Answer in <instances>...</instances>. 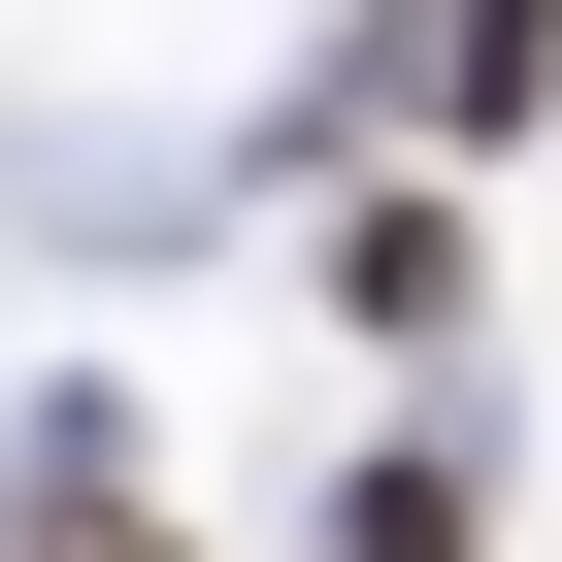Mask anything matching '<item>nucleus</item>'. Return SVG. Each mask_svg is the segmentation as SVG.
I'll return each mask as SVG.
<instances>
[{
  "mask_svg": "<svg viewBox=\"0 0 562 562\" xmlns=\"http://www.w3.org/2000/svg\"><path fill=\"white\" fill-rule=\"evenodd\" d=\"M364 67H397L430 133H529V100H562V0H397V34H364Z\"/></svg>",
  "mask_w": 562,
  "mask_h": 562,
  "instance_id": "1",
  "label": "nucleus"
},
{
  "mask_svg": "<svg viewBox=\"0 0 562 562\" xmlns=\"http://www.w3.org/2000/svg\"><path fill=\"white\" fill-rule=\"evenodd\" d=\"M331 299L364 331H463V199H331Z\"/></svg>",
  "mask_w": 562,
  "mask_h": 562,
  "instance_id": "2",
  "label": "nucleus"
},
{
  "mask_svg": "<svg viewBox=\"0 0 562 562\" xmlns=\"http://www.w3.org/2000/svg\"><path fill=\"white\" fill-rule=\"evenodd\" d=\"M299 562H496V496H463V463H331V529H299Z\"/></svg>",
  "mask_w": 562,
  "mask_h": 562,
  "instance_id": "3",
  "label": "nucleus"
},
{
  "mask_svg": "<svg viewBox=\"0 0 562 562\" xmlns=\"http://www.w3.org/2000/svg\"><path fill=\"white\" fill-rule=\"evenodd\" d=\"M34 562H166V529H100V496H67V529H34Z\"/></svg>",
  "mask_w": 562,
  "mask_h": 562,
  "instance_id": "4",
  "label": "nucleus"
}]
</instances>
